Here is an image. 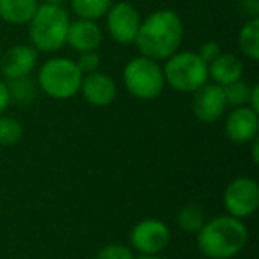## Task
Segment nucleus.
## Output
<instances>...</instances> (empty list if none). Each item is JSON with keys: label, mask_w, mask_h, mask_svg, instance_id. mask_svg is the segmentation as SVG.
Returning <instances> with one entry per match:
<instances>
[{"label": "nucleus", "mask_w": 259, "mask_h": 259, "mask_svg": "<svg viewBox=\"0 0 259 259\" xmlns=\"http://www.w3.org/2000/svg\"><path fill=\"white\" fill-rule=\"evenodd\" d=\"M39 52L32 45H15L0 57V73L6 80L30 76L37 68Z\"/></svg>", "instance_id": "9b49d317"}, {"label": "nucleus", "mask_w": 259, "mask_h": 259, "mask_svg": "<svg viewBox=\"0 0 259 259\" xmlns=\"http://www.w3.org/2000/svg\"><path fill=\"white\" fill-rule=\"evenodd\" d=\"M71 18L61 4L41 2L36 15L29 22V39L37 52L55 54L66 47V37Z\"/></svg>", "instance_id": "7ed1b4c3"}, {"label": "nucleus", "mask_w": 259, "mask_h": 259, "mask_svg": "<svg viewBox=\"0 0 259 259\" xmlns=\"http://www.w3.org/2000/svg\"><path fill=\"white\" fill-rule=\"evenodd\" d=\"M245 6V13H247L250 18H259V0H243Z\"/></svg>", "instance_id": "bb28decb"}, {"label": "nucleus", "mask_w": 259, "mask_h": 259, "mask_svg": "<svg viewBox=\"0 0 259 259\" xmlns=\"http://www.w3.org/2000/svg\"><path fill=\"white\" fill-rule=\"evenodd\" d=\"M224 130L229 141L236 144H248L254 139H257L259 134V112L252 110L248 105L231 108V112L226 115Z\"/></svg>", "instance_id": "f8f14e48"}, {"label": "nucleus", "mask_w": 259, "mask_h": 259, "mask_svg": "<svg viewBox=\"0 0 259 259\" xmlns=\"http://www.w3.org/2000/svg\"><path fill=\"white\" fill-rule=\"evenodd\" d=\"M8 82L9 96L11 101L18 105H29L30 101L36 98V83L30 80V76H23V78L15 80H6Z\"/></svg>", "instance_id": "aec40b11"}, {"label": "nucleus", "mask_w": 259, "mask_h": 259, "mask_svg": "<svg viewBox=\"0 0 259 259\" xmlns=\"http://www.w3.org/2000/svg\"><path fill=\"white\" fill-rule=\"evenodd\" d=\"M224 208L227 215L248 219L259 208V185L254 178L238 176L227 183L224 190Z\"/></svg>", "instance_id": "6e6552de"}, {"label": "nucleus", "mask_w": 259, "mask_h": 259, "mask_svg": "<svg viewBox=\"0 0 259 259\" xmlns=\"http://www.w3.org/2000/svg\"><path fill=\"white\" fill-rule=\"evenodd\" d=\"M183 36L181 16L172 9H158L141 22L134 45L141 55L162 62L180 50Z\"/></svg>", "instance_id": "f257e3e1"}, {"label": "nucleus", "mask_w": 259, "mask_h": 259, "mask_svg": "<svg viewBox=\"0 0 259 259\" xmlns=\"http://www.w3.org/2000/svg\"><path fill=\"white\" fill-rule=\"evenodd\" d=\"M103 41V30L98 25V22L93 20H75L69 23L68 37H66V45L71 50L83 54V52H98Z\"/></svg>", "instance_id": "4468645a"}, {"label": "nucleus", "mask_w": 259, "mask_h": 259, "mask_svg": "<svg viewBox=\"0 0 259 259\" xmlns=\"http://www.w3.org/2000/svg\"><path fill=\"white\" fill-rule=\"evenodd\" d=\"M247 224L227 213L206 220L197 233L199 252L208 259H233L247 247Z\"/></svg>", "instance_id": "f03ea898"}, {"label": "nucleus", "mask_w": 259, "mask_h": 259, "mask_svg": "<svg viewBox=\"0 0 259 259\" xmlns=\"http://www.w3.org/2000/svg\"><path fill=\"white\" fill-rule=\"evenodd\" d=\"M75 62L82 71V75H89V73L100 71L101 59L98 52H83V54H78V59Z\"/></svg>", "instance_id": "b1692460"}, {"label": "nucleus", "mask_w": 259, "mask_h": 259, "mask_svg": "<svg viewBox=\"0 0 259 259\" xmlns=\"http://www.w3.org/2000/svg\"><path fill=\"white\" fill-rule=\"evenodd\" d=\"M11 103L13 101H11V96H9L8 82H6V80H0V115L8 110Z\"/></svg>", "instance_id": "a878e982"}, {"label": "nucleus", "mask_w": 259, "mask_h": 259, "mask_svg": "<svg viewBox=\"0 0 259 259\" xmlns=\"http://www.w3.org/2000/svg\"><path fill=\"white\" fill-rule=\"evenodd\" d=\"M248 107L252 110L259 112V85H252V91H250V96H248Z\"/></svg>", "instance_id": "cd10ccee"}, {"label": "nucleus", "mask_w": 259, "mask_h": 259, "mask_svg": "<svg viewBox=\"0 0 259 259\" xmlns=\"http://www.w3.org/2000/svg\"><path fill=\"white\" fill-rule=\"evenodd\" d=\"M41 2H45V4H62L64 0H41Z\"/></svg>", "instance_id": "7c9ffc66"}, {"label": "nucleus", "mask_w": 259, "mask_h": 259, "mask_svg": "<svg viewBox=\"0 0 259 259\" xmlns=\"http://www.w3.org/2000/svg\"><path fill=\"white\" fill-rule=\"evenodd\" d=\"M80 94L89 105L103 108L112 105L117 98V85H115V80L110 75L103 71H94L89 73V75H83Z\"/></svg>", "instance_id": "ddd939ff"}, {"label": "nucleus", "mask_w": 259, "mask_h": 259, "mask_svg": "<svg viewBox=\"0 0 259 259\" xmlns=\"http://www.w3.org/2000/svg\"><path fill=\"white\" fill-rule=\"evenodd\" d=\"M197 54L206 64H209V62L215 61V59L222 54V48H220V45L217 43V41H206V43H202L201 47H199Z\"/></svg>", "instance_id": "393cba45"}, {"label": "nucleus", "mask_w": 259, "mask_h": 259, "mask_svg": "<svg viewBox=\"0 0 259 259\" xmlns=\"http://www.w3.org/2000/svg\"><path fill=\"white\" fill-rule=\"evenodd\" d=\"M107 20V32L115 43L134 45L141 27V13L130 2H117L112 4L105 15Z\"/></svg>", "instance_id": "1a4fd4ad"}, {"label": "nucleus", "mask_w": 259, "mask_h": 259, "mask_svg": "<svg viewBox=\"0 0 259 259\" xmlns=\"http://www.w3.org/2000/svg\"><path fill=\"white\" fill-rule=\"evenodd\" d=\"M134 250L132 247L124 243H108L98 250L94 259H134Z\"/></svg>", "instance_id": "5701e85b"}, {"label": "nucleus", "mask_w": 259, "mask_h": 259, "mask_svg": "<svg viewBox=\"0 0 259 259\" xmlns=\"http://www.w3.org/2000/svg\"><path fill=\"white\" fill-rule=\"evenodd\" d=\"M23 137V126L18 119L11 115H0V146L2 148H11L18 144Z\"/></svg>", "instance_id": "412c9836"}, {"label": "nucleus", "mask_w": 259, "mask_h": 259, "mask_svg": "<svg viewBox=\"0 0 259 259\" xmlns=\"http://www.w3.org/2000/svg\"><path fill=\"white\" fill-rule=\"evenodd\" d=\"M245 66L238 55L234 54H220L215 61L208 64V76L217 85H229L236 80L243 78Z\"/></svg>", "instance_id": "2eb2a0df"}, {"label": "nucleus", "mask_w": 259, "mask_h": 259, "mask_svg": "<svg viewBox=\"0 0 259 259\" xmlns=\"http://www.w3.org/2000/svg\"><path fill=\"white\" fill-rule=\"evenodd\" d=\"M122 83L126 91L137 100H156L165 89L162 64L155 59L139 55L126 62L122 69Z\"/></svg>", "instance_id": "39448f33"}, {"label": "nucleus", "mask_w": 259, "mask_h": 259, "mask_svg": "<svg viewBox=\"0 0 259 259\" xmlns=\"http://www.w3.org/2000/svg\"><path fill=\"white\" fill-rule=\"evenodd\" d=\"M176 222H178V226H180L181 231L197 234L199 229H201L206 222V213L199 204H195V202H188V204H183L180 209H178Z\"/></svg>", "instance_id": "a211bd4d"}, {"label": "nucleus", "mask_w": 259, "mask_h": 259, "mask_svg": "<svg viewBox=\"0 0 259 259\" xmlns=\"http://www.w3.org/2000/svg\"><path fill=\"white\" fill-rule=\"evenodd\" d=\"M82 71L69 57H52L37 69V87L52 100H71L80 93Z\"/></svg>", "instance_id": "20e7f679"}, {"label": "nucleus", "mask_w": 259, "mask_h": 259, "mask_svg": "<svg viewBox=\"0 0 259 259\" xmlns=\"http://www.w3.org/2000/svg\"><path fill=\"white\" fill-rule=\"evenodd\" d=\"M250 144V149H252V162L254 163H259V139H254Z\"/></svg>", "instance_id": "c85d7f7f"}, {"label": "nucleus", "mask_w": 259, "mask_h": 259, "mask_svg": "<svg viewBox=\"0 0 259 259\" xmlns=\"http://www.w3.org/2000/svg\"><path fill=\"white\" fill-rule=\"evenodd\" d=\"M39 4V0H0V20L9 25H29Z\"/></svg>", "instance_id": "dca6fc26"}, {"label": "nucleus", "mask_w": 259, "mask_h": 259, "mask_svg": "<svg viewBox=\"0 0 259 259\" xmlns=\"http://www.w3.org/2000/svg\"><path fill=\"white\" fill-rule=\"evenodd\" d=\"M240 52L252 62L259 61V18H248L238 32Z\"/></svg>", "instance_id": "f3484780"}, {"label": "nucleus", "mask_w": 259, "mask_h": 259, "mask_svg": "<svg viewBox=\"0 0 259 259\" xmlns=\"http://www.w3.org/2000/svg\"><path fill=\"white\" fill-rule=\"evenodd\" d=\"M250 91L252 85L243 78L236 80V82L229 83V85H224V96H226L227 107L234 108V107H241V105H247Z\"/></svg>", "instance_id": "4be33fe9"}, {"label": "nucleus", "mask_w": 259, "mask_h": 259, "mask_svg": "<svg viewBox=\"0 0 259 259\" xmlns=\"http://www.w3.org/2000/svg\"><path fill=\"white\" fill-rule=\"evenodd\" d=\"M0 57H2V50H0Z\"/></svg>", "instance_id": "2f4dec72"}, {"label": "nucleus", "mask_w": 259, "mask_h": 259, "mask_svg": "<svg viewBox=\"0 0 259 259\" xmlns=\"http://www.w3.org/2000/svg\"><path fill=\"white\" fill-rule=\"evenodd\" d=\"M114 0H71V9L76 18L98 22L107 15Z\"/></svg>", "instance_id": "6ab92c4d"}, {"label": "nucleus", "mask_w": 259, "mask_h": 259, "mask_svg": "<svg viewBox=\"0 0 259 259\" xmlns=\"http://www.w3.org/2000/svg\"><path fill=\"white\" fill-rule=\"evenodd\" d=\"M170 227L160 219H144L130 231V247L141 255H160L170 243Z\"/></svg>", "instance_id": "0eeeda50"}, {"label": "nucleus", "mask_w": 259, "mask_h": 259, "mask_svg": "<svg viewBox=\"0 0 259 259\" xmlns=\"http://www.w3.org/2000/svg\"><path fill=\"white\" fill-rule=\"evenodd\" d=\"M165 85L172 87L178 93H195L209 80L208 64L199 57L197 52H180L165 59L162 66Z\"/></svg>", "instance_id": "423d86ee"}, {"label": "nucleus", "mask_w": 259, "mask_h": 259, "mask_svg": "<svg viewBox=\"0 0 259 259\" xmlns=\"http://www.w3.org/2000/svg\"><path fill=\"white\" fill-rule=\"evenodd\" d=\"M134 259H163V257H160V255H139V257Z\"/></svg>", "instance_id": "c756f323"}, {"label": "nucleus", "mask_w": 259, "mask_h": 259, "mask_svg": "<svg viewBox=\"0 0 259 259\" xmlns=\"http://www.w3.org/2000/svg\"><path fill=\"white\" fill-rule=\"evenodd\" d=\"M192 98V112L201 122H217L224 117L227 110L226 96H224V87L217 83L206 82L202 87H199Z\"/></svg>", "instance_id": "9d476101"}]
</instances>
